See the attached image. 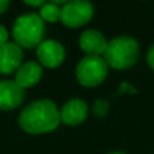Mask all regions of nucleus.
Segmentation results:
<instances>
[{
    "label": "nucleus",
    "mask_w": 154,
    "mask_h": 154,
    "mask_svg": "<svg viewBox=\"0 0 154 154\" xmlns=\"http://www.w3.org/2000/svg\"><path fill=\"white\" fill-rule=\"evenodd\" d=\"M19 126L27 134H46L54 131L61 123L60 109L50 99H39L26 106L19 114Z\"/></svg>",
    "instance_id": "obj_1"
},
{
    "label": "nucleus",
    "mask_w": 154,
    "mask_h": 154,
    "mask_svg": "<svg viewBox=\"0 0 154 154\" xmlns=\"http://www.w3.org/2000/svg\"><path fill=\"white\" fill-rule=\"evenodd\" d=\"M104 61L109 68L118 70L130 69L139 58V43L130 35H119L108 42L103 54Z\"/></svg>",
    "instance_id": "obj_2"
},
{
    "label": "nucleus",
    "mask_w": 154,
    "mask_h": 154,
    "mask_svg": "<svg viewBox=\"0 0 154 154\" xmlns=\"http://www.w3.org/2000/svg\"><path fill=\"white\" fill-rule=\"evenodd\" d=\"M45 22L39 14L35 12H27L18 16L12 26L14 42L22 49L38 48L45 38Z\"/></svg>",
    "instance_id": "obj_3"
},
{
    "label": "nucleus",
    "mask_w": 154,
    "mask_h": 154,
    "mask_svg": "<svg viewBox=\"0 0 154 154\" xmlns=\"http://www.w3.org/2000/svg\"><path fill=\"white\" fill-rule=\"evenodd\" d=\"M108 76V65L100 56H85L76 66V79L82 87L100 85Z\"/></svg>",
    "instance_id": "obj_4"
},
{
    "label": "nucleus",
    "mask_w": 154,
    "mask_h": 154,
    "mask_svg": "<svg viewBox=\"0 0 154 154\" xmlns=\"http://www.w3.org/2000/svg\"><path fill=\"white\" fill-rule=\"evenodd\" d=\"M95 15V8L89 0H70L61 7V22L69 29H80L88 24Z\"/></svg>",
    "instance_id": "obj_5"
},
{
    "label": "nucleus",
    "mask_w": 154,
    "mask_h": 154,
    "mask_svg": "<svg viewBox=\"0 0 154 154\" xmlns=\"http://www.w3.org/2000/svg\"><path fill=\"white\" fill-rule=\"evenodd\" d=\"M37 57L41 65L49 69H56L61 66L65 61L66 51L62 43L56 39H46L39 43L37 48Z\"/></svg>",
    "instance_id": "obj_6"
},
{
    "label": "nucleus",
    "mask_w": 154,
    "mask_h": 154,
    "mask_svg": "<svg viewBox=\"0 0 154 154\" xmlns=\"http://www.w3.org/2000/svg\"><path fill=\"white\" fill-rule=\"evenodd\" d=\"M23 49L15 42L0 46V75H12L23 64Z\"/></svg>",
    "instance_id": "obj_7"
},
{
    "label": "nucleus",
    "mask_w": 154,
    "mask_h": 154,
    "mask_svg": "<svg viewBox=\"0 0 154 154\" xmlns=\"http://www.w3.org/2000/svg\"><path fill=\"white\" fill-rule=\"evenodd\" d=\"M24 100V89L12 80H0V109L12 111Z\"/></svg>",
    "instance_id": "obj_8"
},
{
    "label": "nucleus",
    "mask_w": 154,
    "mask_h": 154,
    "mask_svg": "<svg viewBox=\"0 0 154 154\" xmlns=\"http://www.w3.org/2000/svg\"><path fill=\"white\" fill-rule=\"evenodd\" d=\"M61 122L68 126H79L88 118V104L81 99H70L60 109Z\"/></svg>",
    "instance_id": "obj_9"
},
{
    "label": "nucleus",
    "mask_w": 154,
    "mask_h": 154,
    "mask_svg": "<svg viewBox=\"0 0 154 154\" xmlns=\"http://www.w3.org/2000/svg\"><path fill=\"white\" fill-rule=\"evenodd\" d=\"M79 46L87 56H103L108 41L97 30H85L79 38Z\"/></svg>",
    "instance_id": "obj_10"
},
{
    "label": "nucleus",
    "mask_w": 154,
    "mask_h": 154,
    "mask_svg": "<svg viewBox=\"0 0 154 154\" xmlns=\"http://www.w3.org/2000/svg\"><path fill=\"white\" fill-rule=\"evenodd\" d=\"M42 75H43L42 65L34 61H27L23 62L22 66L16 70L14 81L20 88L26 89V88H31L34 85H37L42 79Z\"/></svg>",
    "instance_id": "obj_11"
},
{
    "label": "nucleus",
    "mask_w": 154,
    "mask_h": 154,
    "mask_svg": "<svg viewBox=\"0 0 154 154\" xmlns=\"http://www.w3.org/2000/svg\"><path fill=\"white\" fill-rule=\"evenodd\" d=\"M39 16L43 22L49 23H56L61 19V7L53 3H45L39 10Z\"/></svg>",
    "instance_id": "obj_12"
},
{
    "label": "nucleus",
    "mask_w": 154,
    "mask_h": 154,
    "mask_svg": "<svg viewBox=\"0 0 154 154\" xmlns=\"http://www.w3.org/2000/svg\"><path fill=\"white\" fill-rule=\"evenodd\" d=\"M92 111H93V115L97 118H104L107 116V114L109 112V103L103 99H99L93 103L92 106Z\"/></svg>",
    "instance_id": "obj_13"
},
{
    "label": "nucleus",
    "mask_w": 154,
    "mask_h": 154,
    "mask_svg": "<svg viewBox=\"0 0 154 154\" xmlns=\"http://www.w3.org/2000/svg\"><path fill=\"white\" fill-rule=\"evenodd\" d=\"M8 37H10V34H8L7 29L0 24V46L5 45V43L8 42Z\"/></svg>",
    "instance_id": "obj_14"
},
{
    "label": "nucleus",
    "mask_w": 154,
    "mask_h": 154,
    "mask_svg": "<svg viewBox=\"0 0 154 154\" xmlns=\"http://www.w3.org/2000/svg\"><path fill=\"white\" fill-rule=\"evenodd\" d=\"M146 60H147V64H149V66L154 70V45H152V46L149 48V51H147Z\"/></svg>",
    "instance_id": "obj_15"
},
{
    "label": "nucleus",
    "mask_w": 154,
    "mask_h": 154,
    "mask_svg": "<svg viewBox=\"0 0 154 154\" xmlns=\"http://www.w3.org/2000/svg\"><path fill=\"white\" fill-rule=\"evenodd\" d=\"M23 3H26L27 5H30V7H42L43 4H45L46 0H22Z\"/></svg>",
    "instance_id": "obj_16"
},
{
    "label": "nucleus",
    "mask_w": 154,
    "mask_h": 154,
    "mask_svg": "<svg viewBox=\"0 0 154 154\" xmlns=\"http://www.w3.org/2000/svg\"><path fill=\"white\" fill-rule=\"evenodd\" d=\"M10 3H11V0H0V15H2V14H4L5 11L8 10Z\"/></svg>",
    "instance_id": "obj_17"
},
{
    "label": "nucleus",
    "mask_w": 154,
    "mask_h": 154,
    "mask_svg": "<svg viewBox=\"0 0 154 154\" xmlns=\"http://www.w3.org/2000/svg\"><path fill=\"white\" fill-rule=\"evenodd\" d=\"M68 2H70V0H49V3H53V4H57V5H60V4H66Z\"/></svg>",
    "instance_id": "obj_18"
},
{
    "label": "nucleus",
    "mask_w": 154,
    "mask_h": 154,
    "mask_svg": "<svg viewBox=\"0 0 154 154\" xmlns=\"http://www.w3.org/2000/svg\"><path fill=\"white\" fill-rule=\"evenodd\" d=\"M109 154H126V153H123V152H112V153H109Z\"/></svg>",
    "instance_id": "obj_19"
}]
</instances>
